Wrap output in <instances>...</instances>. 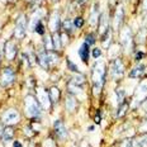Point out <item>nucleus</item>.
Returning a JSON list of instances; mask_svg holds the SVG:
<instances>
[{
    "instance_id": "32",
    "label": "nucleus",
    "mask_w": 147,
    "mask_h": 147,
    "mask_svg": "<svg viewBox=\"0 0 147 147\" xmlns=\"http://www.w3.org/2000/svg\"><path fill=\"white\" fill-rule=\"evenodd\" d=\"M74 24H75V27L80 28V27H82V24H84V20H82L81 17H78L75 20H74Z\"/></svg>"
},
{
    "instance_id": "1",
    "label": "nucleus",
    "mask_w": 147,
    "mask_h": 147,
    "mask_svg": "<svg viewBox=\"0 0 147 147\" xmlns=\"http://www.w3.org/2000/svg\"><path fill=\"white\" fill-rule=\"evenodd\" d=\"M104 80H105V65L104 62L99 61L93 69V88L96 93L102 89Z\"/></svg>"
},
{
    "instance_id": "2",
    "label": "nucleus",
    "mask_w": 147,
    "mask_h": 147,
    "mask_svg": "<svg viewBox=\"0 0 147 147\" xmlns=\"http://www.w3.org/2000/svg\"><path fill=\"white\" fill-rule=\"evenodd\" d=\"M24 103H26V114L28 117L36 118L41 115V107H39V104L37 103V100L32 95L26 96Z\"/></svg>"
},
{
    "instance_id": "35",
    "label": "nucleus",
    "mask_w": 147,
    "mask_h": 147,
    "mask_svg": "<svg viewBox=\"0 0 147 147\" xmlns=\"http://www.w3.org/2000/svg\"><path fill=\"white\" fill-rule=\"evenodd\" d=\"M67 65H69V67H70V69H71V70H72V71H76V72H78V71H79V70H78V66H76V65H75V63L70 62V61H69V60H67Z\"/></svg>"
},
{
    "instance_id": "39",
    "label": "nucleus",
    "mask_w": 147,
    "mask_h": 147,
    "mask_svg": "<svg viewBox=\"0 0 147 147\" xmlns=\"http://www.w3.org/2000/svg\"><path fill=\"white\" fill-rule=\"evenodd\" d=\"M14 147H22V145H20V142L15 141V142H14Z\"/></svg>"
},
{
    "instance_id": "44",
    "label": "nucleus",
    "mask_w": 147,
    "mask_h": 147,
    "mask_svg": "<svg viewBox=\"0 0 147 147\" xmlns=\"http://www.w3.org/2000/svg\"><path fill=\"white\" fill-rule=\"evenodd\" d=\"M3 131H4V129H3L1 124H0V137H3Z\"/></svg>"
},
{
    "instance_id": "19",
    "label": "nucleus",
    "mask_w": 147,
    "mask_h": 147,
    "mask_svg": "<svg viewBox=\"0 0 147 147\" xmlns=\"http://www.w3.org/2000/svg\"><path fill=\"white\" fill-rule=\"evenodd\" d=\"M38 62L41 63V66H43L45 69H47V67H48L47 52H46V51H39V53H38Z\"/></svg>"
},
{
    "instance_id": "7",
    "label": "nucleus",
    "mask_w": 147,
    "mask_h": 147,
    "mask_svg": "<svg viewBox=\"0 0 147 147\" xmlns=\"http://www.w3.org/2000/svg\"><path fill=\"white\" fill-rule=\"evenodd\" d=\"M14 80V71L11 69H4L1 71V75H0V85L1 86H8V85H10L11 82Z\"/></svg>"
},
{
    "instance_id": "10",
    "label": "nucleus",
    "mask_w": 147,
    "mask_h": 147,
    "mask_svg": "<svg viewBox=\"0 0 147 147\" xmlns=\"http://www.w3.org/2000/svg\"><path fill=\"white\" fill-rule=\"evenodd\" d=\"M121 41H122V45H123V47L125 50H128V48L131 47V43H132V34H131V30L128 27H125L123 29V32H122Z\"/></svg>"
},
{
    "instance_id": "43",
    "label": "nucleus",
    "mask_w": 147,
    "mask_h": 147,
    "mask_svg": "<svg viewBox=\"0 0 147 147\" xmlns=\"http://www.w3.org/2000/svg\"><path fill=\"white\" fill-rule=\"evenodd\" d=\"M143 109H145L146 112H147V100H146L145 103H143Z\"/></svg>"
},
{
    "instance_id": "38",
    "label": "nucleus",
    "mask_w": 147,
    "mask_h": 147,
    "mask_svg": "<svg viewBox=\"0 0 147 147\" xmlns=\"http://www.w3.org/2000/svg\"><path fill=\"white\" fill-rule=\"evenodd\" d=\"M142 56H143V52H141V51H140V52H137V56H136V59H137V60H140Z\"/></svg>"
},
{
    "instance_id": "4",
    "label": "nucleus",
    "mask_w": 147,
    "mask_h": 147,
    "mask_svg": "<svg viewBox=\"0 0 147 147\" xmlns=\"http://www.w3.org/2000/svg\"><path fill=\"white\" fill-rule=\"evenodd\" d=\"M85 82V78L80 74H78L76 76H74V79L70 81V90L74 91V93H78V94H81V89H82V85Z\"/></svg>"
},
{
    "instance_id": "9",
    "label": "nucleus",
    "mask_w": 147,
    "mask_h": 147,
    "mask_svg": "<svg viewBox=\"0 0 147 147\" xmlns=\"http://www.w3.org/2000/svg\"><path fill=\"white\" fill-rule=\"evenodd\" d=\"M37 95H38V99H39L41 105L45 109L50 108V103H51L50 94H47V91H46L43 88H38V89H37Z\"/></svg>"
},
{
    "instance_id": "45",
    "label": "nucleus",
    "mask_w": 147,
    "mask_h": 147,
    "mask_svg": "<svg viewBox=\"0 0 147 147\" xmlns=\"http://www.w3.org/2000/svg\"><path fill=\"white\" fill-rule=\"evenodd\" d=\"M55 1H57V0H55Z\"/></svg>"
},
{
    "instance_id": "29",
    "label": "nucleus",
    "mask_w": 147,
    "mask_h": 147,
    "mask_svg": "<svg viewBox=\"0 0 147 147\" xmlns=\"http://www.w3.org/2000/svg\"><path fill=\"white\" fill-rule=\"evenodd\" d=\"M115 94H117V99H118V103H123L124 102V98H125V91L123 89H118L117 91H115Z\"/></svg>"
},
{
    "instance_id": "26",
    "label": "nucleus",
    "mask_w": 147,
    "mask_h": 147,
    "mask_svg": "<svg viewBox=\"0 0 147 147\" xmlns=\"http://www.w3.org/2000/svg\"><path fill=\"white\" fill-rule=\"evenodd\" d=\"M52 43H53V48H56V50H59L61 48V42H60V37L57 34L56 32L52 34Z\"/></svg>"
},
{
    "instance_id": "30",
    "label": "nucleus",
    "mask_w": 147,
    "mask_h": 147,
    "mask_svg": "<svg viewBox=\"0 0 147 147\" xmlns=\"http://www.w3.org/2000/svg\"><path fill=\"white\" fill-rule=\"evenodd\" d=\"M127 109H128V104L123 102V103H121L119 104V110H118V117H122V115L124 114L125 112H127Z\"/></svg>"
},
{
    "instance_id": "13",
    "label": "nucleus",
    "mask_w": 147,
    "mask_h": 147,
    "mask_svg": "<svg viewBox=\"0 0 147 147\" xmlns=\"http://www.w3.org/2000/svg\"><path fill=\"white\" fill-rule=\"evenodd\" d=\"M4 51H5V56H7L8 60H13L15 57V53H17V48H15V46L11 43V42L5 43Z\"/></svg>"
},
{
    "instance_id": "34",
    "label": "nucleus",
    "mask_w": 147,
    "mask_h": 147,
    "mask_svg": "<svg viewBox=\"0 0 147 147\" xmlns=\"http://www.w3.org/2000/svg\"><path fill=\"white\" fill-rule=\"evenodd\" d=\"M122 147H134V143L131 140H125L123 143H122Z\"/></svg>"
},
{
    "instance_id": "16",
    "label": "nucleus",
    "mask_w": 147,
    "mask_h": 147,
    "mask_svg": "<svg viewBox=\"0 0 147 147\" xmlns=\"http://www.w3.org/2000/svg\"><path fill=\"white\" fill-rule=\"evenodd\" d=\"M79 56H80V59L84 61V62H88V59H89V45L86 42H84V43L81 45L80 50H79Z\"/></svg>"
},
{
    "instance_id": "42",
    "label": "nucleus",
    "mask_w": 147,
    "mask_h": 147,
    "mask_svg": "<svg viewBox=\"0 0 147 147\" xmlns=\"http://www.w3.org/2000/svg\"><path fill=\"white\" fill-rule=\"evenodd\" d=\"M78 1H79V4H85L88 0H78Z\"/></svg>"
},
{
    "instance_id": "28",
    "label": "nucleus",
    "mask_w": 147,
    "mask_h": 147,
    "mask_svg": "<svg viewBox=\"0 0 147 147\" xmlns=\"http://www.w3.org/2000/svg\"><path fill=\"white\" fill-rule=\"evenodd\" d=\"M47 60H48V63H56L59 61V56L53 52H47Z\"/></svg>"
},
{
    "instance_id": "15",
    "label": "nucleus",
    "mask_w": 147,
    "mask_h": 147,
    "mask_svg": "<svg viewBox=\"0 0 147 147\" xmlns=\"http://www.w3.org/2000/svg\"><path fill=\"white\" fill-rule=\"evenodd\" d=\"M98 17H99V4L95 3V4L93 5L91 14H90V19H89V22H90L91 26H94V24L98 23Z\"/></svg>"
},
{
    "instance_id": "40",
    "label": "nucleus",
    "mask_w": 147,
    "mask_h": 147,
    "mask_svg": "<svg viewBox=\"0 0 147 147\" xmlns=\"http://www.w3.org/2000/svg\"><path fill=\"white\" fill-rule=\"evenodd\" d=\"M143 9L147 10V0H143Z\"/></svg>"
},
{
    "instance_id": "41",
    "label": "nucleus",
    "mask_w": 147,
    "mask_h": 147,
    "mask_svg": "<svg viewBox=\"0 0 147 147\" xmlns=\"http://www.w3.org/2000/svg\"><path fill=\"white\" fill-rule=\"evenodd\" d=\"M95 122H96V123H100V117H99V114H96V117H95Z\"/></svg>"
},
{
    "instance_id": "5",
    "label": "nucleus",
    "mask_w": 147,
    "mask_h": 147,
    "mask_svg": "<svg viewBox=\"0 0 147 147\" xmlns=\"http://www.w3.org/2000/svg\"><path fill=\"white\" fill-rule=\"evenodd\" d=\"M1 121L4 124H14L19 121V113L17 112L15 109H8L7 112L3 114Z\"/></svg>"
},
{
    "instance_id": "36",
    "label": "nucleus",
    "mask_w": 147,
    "mask_h": 147,
    "mask_svg": "<svg viewBox=\"0 0 147 147\" xmlns=\"http://www.w3.org/2000/svg\"><path fill=\"white\" fill-rule=\"evenodd\" d=\"M85 42H86L88 45H93V43H94V37L91 36V34H89V36L86 37V41H85Z\"/></svg>"
},
{
    "instance_id": "6",
    "label": "nucleus",
    "mask_w": 147,
    "mask_h": 147,
    "mask_svg": "<svg viewBox=\"0 0 147 147\" xmlns=\"http://www.w3.org/2000/svg\"><path fill=\"white\" fill-rule=\"evenodd\" d=\"M26 29H27L26 17H24V15H20V17L18 18L17 23H15V29H14L15 37H17V38H23L24 34H26Z\"/></svg>"
},
{
    "instance_id": "33",
    "label": "nucleus",
    "mask_w": 147,
    "mask_h": 147,
    "mask_svg": "<svg viewBox=\"0 0 147 147\" xmlns=\"http://www.w3.org/2000/svg\"><path fill=\"white\" fill-rule=\"evenodd\" d=\"M91 55H93L94 59H98V57H100V55H102V51H100L99 48H94L93 52H91Z\"/></svg>"
},
{
    "instance_id": "18",
    "label": "nucleus",
    "mask_w": 147,
    "mask_h": 147,
    "mask_svg": "<svg viewBox=\"0 0 147 147\" xmlns=\"http://www.w3.org/2000/svg\"><path fill=\"white\" fill-rule=\"evenodd\" d=\"M123 15H124L123 7H122V5H119L118 9H117V13H115V26H114L115 29H118L119 26L123 23Z\"/></svg>"
},
{
    "instance_id": "24",
    "label": "nucleus",
    "mask_w": 147,
    "mask_h": 147,
    "mask_svg": "<svg viewBox=\"0 0 147 147\" xmlns=\"http://www.w3.org/2000/svg\"><path fill=\"white\" fill-rule=\"evenodd\" d=\"M62 27H63V30H65L66 33H71L74 27H75V24H74V22H71L70 19H67V20H65V22L62 23Z\"/></svg>"
},
{
    "instance_id": "17",
    "label": "nucleus",
    "mask_w": 147,
    "mask_h": 147,
    "mask_svg": "<svg viewBox=\"0 0 147 147\" xmlns=\"http://www.w3.org/2000/svg\"><path fill=\"white\" fill-rule=\"evenodd\" d=\"M43 15H45V11H43V10H37L36 13H33L32 19H30V28L34 29L36 26L39 23V19H41Z\"/></svg>"
},
{
    "instance_id": "12",
    "label": "nucleus",
    "mask_w": 147,
    "mask_h": 147,
    "mask_svg": "<svg viewBox=\"0 0 147 147\" xmlns=\"http://www.w3.org/2000/svg\"><path fill=\"white\" fill-rule=\"evenodd\" d=\"M60 28V15L59 13H53L50 18V29L52 32H57V29Z\"/></svg>"
},
{
    "instance_id": "20",
    "label": "nucleus",
    "mask_w": 147,
    "mask_h": 147,
    "mask_svg": "<svg viewBox=\"0 0 147 147\" xmlns=\"http://www.w3.org/2000/svg\"><path fill=\"white\" fill-rule=\"evenodd\" d=\"M143 71H145V65L140 63V65H137V66L132 70V71H131V74H129V78H137V76L142 75Z\"/></svg>"
},
{
    "instance_id": "8",
    "label": "nucleus",
    "mask_w": 147,
    "mask_h": 147,
    "mask_svg": "<svg viewBox=\"0 0 147 147\" xmlns=\"http://www.w3.org/2000/svg\"><path fill=\"white\" fill-rule=\"evenodd\" d=\"M123 72H124V66H123V63H122V61L119 59L114 60L112 63V67H110V74H112V76L118 79L123 75Z\"/></svg>"
},
{
    "instance_id": "21",
    "label": "nucleus",
    "mask_w": 147,
    "mask_h": 147,
    "mask_svg": "<svg viewBox=\"0 0 147 147\" xmlns=\"http://www.w3.org/2000/svg\"><path fill=\"white\" fill-rule=\"evenodd\" d=\"M50 99L53 103L59 102V99H60V91H59V89H57L56 86H53V88L50 89Z\"/></svg>"
},
{
    "instance_id": "14",
    "label": "nucleus",
    "mask_w": 147,
    "mask_h": 147,
    "mask_svg": "<svg viewBox=\"0 0 147 147\" xmlns=\"http://www.w3.org/2000/svg\"><path fill=\"white\" fill-rule=\"evenodd\" d=\"M100 26H99V33L102 36H104L108 30V17L107 14H102L100 15V20H99Z\"/></svg>"
},
{
    "instance_id": "23",
    "label": "nucleus",
    "mask_w": 147,
    "mask_h": 147,
    "mask_svg": "<svg viewBox=\"0 0 147 147\" xmlns=\"http://www.w3.org/2000/svg\"><path fill=\"white\" fill-rule=\"evenodd\" d=\"M13 134H14V129L10 127V125H8V127L4 128V131H3V138L5 141L13 138Z\"/></svg>"
},
{
    "instance_id": "11",
    "label": "nucleus",
    "mask_w": 147,
    "mask_h": 147,
    "mask_svg": "<svg viewBox=\"0 0 147 147\" xmlns=\"http://www.w3.org/2000/svg\"><path fill=\"white\" fill-rule=\"evenodd\" d=\"M53 129H55V133H56L61 140H63V138H66V137H67V131H66L65 125H63V123L61 121H56V122H55Z\"/></svg>"
},
{
    "instance_id": "25",
    "label": "nucleus",
    "mask_w": 147,
    "mask_h": 147,
    "mask_svg": "<svg viewBox=\"0 0 147 147\" xmlns=\"http://www.w3.org/2000/svg\"><path fill=\"white\" fill-rule=\"evenodd\" d=\"M136 147H147V134L136 140Z\"/></svg>"
},
{
    "instance_id": "37",
    "label": "nucleus",
    "mask_w": 147,
    "mask_h": 147,
    "mask_svg": "<svg viewBox=\"0 0 147 147\" xmlns=\"http://www.w3.org/2000/svg\"><path fill=\"white\" fill-rule=\"evenodd\" d=\"M42 1H43V0H32V7H37V5H39Z\"/></svg>"
},
{
    "instance_id": "31",
    "label": "nucleus",
    "mask_w": 147,
    "mask_h": 147,
    "mask_svg": "<svg viewBox=\"0 0 147 147\" xmlns=\"http://www.w3.org/2000/svg\"><path fill=\"white\" fill-rule=\"evenodd\" d=\"M34 30H36L37 33H38V34H43V33H45V27H43V24H42L41 22H39V23L36 26Z\"/></svg>"
},
{
    "instance_id": "27",
    "label": "nucleus",
    "mask_w": 147,
    "mask_h": 147,
    "mask_svg": "<svg viewBox=\"0 0 147 147\" xmlns=\"http://www.w3.org/2000/svg\"><path fill=\"white\" fill-rule=\"evenodd\" d=\"M43 47H46L47 50H53V43H52V37L51 36H45V42H43Z\"/></svg>"
},
{
    "instance_id": "22",
    "label": "nucleus",
    "mask_w": 147,
    "mask_h": 147,
    "mask_svg": "<svg viewBox=\"0 0 147 147\" xmlns=\"http://www.w3.org/2000/svg\"><path fill=\"white\" fill-rule=\"evenodd\" d=\"M75 108H76V100H75V98H74L72 95H69V96L66 98V109L70 110V112H72Z\"/></svg>"
},
{
    "instance_id": "3",
    "label": "nucleus",
    "mask_w": 147,
    "mask_h": 147,
    "mask_svg": "<svg viewBox=\"0 0 147 147\" xmlns=\"http://www.w3.org/2000/svg\"><path fill=\"white\" fill-rule=\"evenodd\" d=\"M146 96H147V80L142 81L140 84L138 89H137L136 95H134V98H133V105L137 107L141 102H143V100H145Z\"/></svg>"
}]
</instances>
